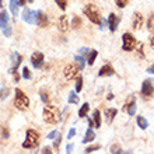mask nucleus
<instances>
[{
    "mask_svg": "<svg viewBox=\"0 0 154 154\" xmlns=\"http://www.w3.org/2000/svg\"><path fill=\"white\" fill-rule=\"evenodd\" d=\"M44 121L49 125H55L57 122H60V111L57 109L56 106L52 105H45L44 112H42Z\"/></svg>",
    "mask_w": 154,
    "mask_h": 154,
    "instance_id": "obj_1",
    "label": "nucleus"
},
{
    "mask_svg": "<svg viewBox=\"0 0 154 154\" xmlns=\"http://www.w3.org/2000/svg\"><path fill=\"white\" fill-rule=\"evenodd\" d=\"M83 11H84V14L87 16V18H88L93 24H97L100 25V23H101V13H100V10H98V7L95 6V4L93 3H88L85 4V7L83 8Z\"/></svg>",
    "mask_w": 154,
    "mask_h": 154,
    "instance_id": "obj_2",
    "label": "nucleus"
},
{
    "mask_svg": "<svg viewBox=\"0 0 154 154\" xmlns=\"http://www.w3.org/2000/svg\"><path fill=\"white\" fill-rule=\"evenodd\" d=\"M14 106L18 111H27L29 106V98L27 94L20 88H16V98H14Z\"/></svg>",
    "mask_w": 154,
    "mask_h": 154,
    "instance_id": "obj_3",
    "label": "nucleus"
},
{
    "mask_svg": "<svg viewBox=\"0 0 154 154\" xmlns=\"http://www.w3.org/2000/svg\"><path fill=\"white\" fill-rule=\"evenodd\" d=\"M39 144V134L37 130L28 129L25 133V140L23 142V147L24 149H35Z\"/></svg>",
    "mask_w": 154,
    "mask_h": 154,
    "instance_id": "obj_4",
    "label": "nucleus"
},
{
    "mask_svg": "<svg viewBox=\"0 0 154 154\" xmlns=\"http://www.w3.org/2000/svg\"><path fill=\"white\" fill-rule=\"evenodd\" d=\"M0 28H2V32H3L4 37L7 38L11 37L13 29H11L10 20H8V13L6 10H2V13H0Z\"/></svg>",
    "mask_w": 154,
    "mask_h": 154,
    "instance_id": "obj_5",
    "label": "nucleus"
},
{
    "mask_svg": "<svg viewBox=\"0 0 154 154\" xmlns=\"http://www.w3.org/2000/svg\"><path fill=\"white\" fill-rule=\"evenodd\" d=\"M136 45H137V41H136V38L130 32H125L122 35V49H123L125 52H132V51H134Z\"/></svg>",
    "mask_w": 154,
    "mask_h": 154,
    "instance_id": "obj_6",
    "label": "nucleus"
},
{
    "mask_svg": "<svg viewBox=\"0 0 154 154\" xmlns=\"http://www.w3.org/2000/svg\"><path fill=\"white\" fill-rule=\"evenodd\" d=\"M21 62H23V56L21 55H18L17 52H14L11 55V67H10V74H11L13 77H14V81L16 83H18L20 81V76H18V73H17V70H18V66L21 65Z\"/></svg>",
    "mask_w": 154,
    "mask_h": 154,
    "instance_id": "obj_7",
    "label": "nucleus"
},
{
    "mask_svg": "<svg viewBox=\"0 0 154 154\" xmlns=\"http://www.w3.org/2000/svg\"><path fill=\"white\" fill-rule=\"evenodd\" d=\"M80 72V67L77 66V63L74 62V63H70V65H67L65 67V70H63V74H65L66 80H73L74 77L77 76V73Z\"/></svg>",
    "mask_w": 154,
    "mask_h": 154,
    "instance_id": "obj_8",
    "label": "nucleus"
},
{
    "mask_svg": "<svg viewBox=\"0 0 154 154\" xmlns=\"http://www.w3.org/2000/svg\"><path fill=\"white\" fill-rule=\"evenodd\" d=\"M154 94V87H153V83L150 80H144L142 83V95L144 100H149V98L153 97Z\"/></svg>",
    "mask_w": 154,
    "mask_h": 154,
    "instance_id": "obj_9",
    "label": "nucleus"
},
{
    "mask_svg": "<svg viewBox=\"0 0 154 154\" xmlns=\"http://www.w3.org/2000/svg\"><path fill=\"white\" fill-rule=\"evenodd\" d=\"M143 23H144V18H143V14L139 11L133 13V18H132V28L134 31H137L143 27Z\"/></svg>",
    "mask_w": 154,
    "mask_h": 154,
    "instance_id": "obj_10",
    "label": "nucleus"
},
{
    "mask_svg": "<svg viewBox=\"0 0 154 154\" xmlns=\"http://www.w3.org/2000/svg\"><path fill=\"white\" fill-rule=\"evenodd\" d=\"M119 21L121 18L115 14V13H111L109 16H108V28H109L111 32H115L118 28V25H119Z\"/></svg>",
    "mask_w": 154,
    "mask_h": 154,
    "instance_id": "obj_11",
    "label": "nucleus"
},
{
    "mask_svg": "<svg viewBox=\"0 0 154 154\" xmlns=\"http://www.w3.org/2000/svg\"><path fill=\"white\" fill-rule=\"evenodd\" d=\"M31 63L35 69H41L44 65V53L42 52H34L31 56Z\"/></svg>",
    "mask_w": 154,
    "mask_h": 154,
    "instance_id": "obj_12",
    "label": "nucleus"
},
{
    "mask_svg": "<svg viewBox=\"0 0 154 154\" xmlns=\"http://www.w3.org/2000/svg\"><path fill=\"white\" fill-rule=\"evenodd\" d=\"M35 24L38 27H42V28H46L49 25V18L46 14H44L42 11H37V17H35Z\"/></svg>",
    "mask_w": 154,
    "mask_h": 154,
    "instance_id": "obj_13",
    "label": "nucleus"
},
{
    "mask_svg": "<svg viewBox=\"0 0 154 154\" xmlns=\"http://www.w3.org/2000/svg\"><path fill=\"white\" fill-rule=\"evenodd\" d=\"M123 109L128 112V114L132 116V115L136 114V98L132 95V97H129V100L126 101L125 106H123Z\"/></svg>",
    "mask_w": 154,
    "mask_h": 154,
    "instance_id": "obj_14",
    "label": "nucleus"
},
{
    "mask_svg": "<svg viewBox=\"0 0 154 154\" xmlns=\"http://www.w3.org/2000/svg\"><path fill=\"white\" fill-rule=\"evenodd\" d=\"M35 17H37V11L29 10V8H24L23 11V20L28 24H35Z\"/></svg>",
    "mask_w": 154,
    "mask_h": 154,
    "instance_id": "obj_15",
    "label": "nucleus"
},
{
    "mask_svg": "<svg viewBox=\"0 0 154 154\" xmlns=\"http://www.w3.org/2000/svg\"><path fill=\"white\" fill-rule=\"evenodd\" d=\"M57 29L60 31V32H66L67 29H69V20H67V16H60L59 17V20H57Z\"/></svg>",
    "mask_w": 154,
    "mask_h": 154,
    "instance_id": "obj_16",
    "label": "nucleus"
},
{
    "mask_svg": "<svg viewBox=\"0 0 154 154\" xmlns=\"http://www.w3.org/2000/svg\"><path fill=\"white\" fill-rule=\"evenodd\" d=\"M115 74V70L114 67L111 65H105L102 66L101 69H100V72H98V76L100 77H106V76H114Z\"/></svg>",
    "mask_w": 154,
    "mask_h": 154,
    "instance_id": "obj_17",
    "label": "nucleus"
},
{
    "mask_svg": "<svg viewBox=\"0 0 154 154\" xmlns=\"http://www.w3.org/2000/svg\"><path fill=\"white\" fill-rule=\"evenodd\" d=\"M94 139H95V133H94L93 128H90V126H88V129H87V132H85V134H84V139H83L81 142L85 144V143L94 142Z\"/></svg>",
    "mask_w": 154,
    "mask_h": 154,
    "instance_id": "obj_18",
    "label": "nucleus"
},
{
    "mask_svg": "<svg viewBox=\"0 0 154 154\" xmlns=\"http://www.w3.org/2000/svg\"><path fill=\"white\" fill-rule=\"evenodd\" d=\"M118 114V109H115V108H108V109L105 111V121L106 123H111V122L114 121V118Z\"/></svg>",
    "mask_w": 154,
    "mask_h": 154,
    "instance_id": "obj_19",
    "label": "nucleus"
},
{
    "mask_svg": "<svg viewBox=\"0 0 154 154\" xmlns=\"http://www.w3.org/2000/svg\"><path fill=\"white\" fill-rule=\"evenodd\" d=\"M93 121H94V126L95 128H101V112L98 109L93 111Z\"/></svg>",
    "mask_w": 154,
    "mask_h": 154,
    "instance_id": "obj_20",
    "label": "nucleus"
},
{
    "mask_svg": "<svg viewBox=\"0 0 154 154\" xmlns=\"http://www.w3.org/2000/svg\"><path fill=\"white\" fill-rule=\"evenodd\" d=\"M136 122H137V126L142 130H146L147 128H149V122H147V119L144 116H142V115L136 118Z\"/></svg>",
    "mask_w": 154,
    "mask_h": 154,
    "instance_id": "obj_21",
    "label": "nucleus"
},
{
    "mask_svg": "<svg viewBox=\"0 0 154 154\" xmlns=\"http://www.w3.org/2000/svg\"><path fill=\"white\" fill-rule=\"evenodd\" d=\"M18 0H10V11L14 17L18 16Z\"/></svg>",
    "mask_w": 154,
    "mask_h": 154,
    "instance_id": "obj_22",
    "label": "nucleus"
},
{
    "mask_svg": "<svg viewBox=\"0 0 154 154\" xmlns=\"http://www.w3.org/2000/svg\"><path fill=\"white\" fill-rule=\"evenodd\" d=\"M97 56H98L97 51H90V53L87 55V63H88L90 66H93L94 62H95V59H97Z\"/></svg>",
    "mask_w": 154,
    "mask_h": 154,
    "instance_id": "obj_23",
    "label": "nucleus"
},
{
    "mask_svg": "<svg viewBox=\"0 0 154 154\" xmlns=\"http://www.w3.org/2000/svg\"><path fill=\"white\" fill-rule=\"evenodd\" d=\"M88 111H90V104H88V102H85L84 105H81L80 111H79V116H80V118H85V116H87V114H88Z\"/></svg>",
    "mask_w": 154,
    "mask_h": 154,
    "instance_id": "obj_24",
    "label": "nucleus"
},
{
    "mask_svg": "<svg viewBox=\"0 0 154 154\" xmlns=\"http://www.w3.org/2000/svg\"><path fill=\"white\" fill-rule=\"evenodd\" d=\"M74 62H76L77 66L80 67V70L84 69V66H85V57H84V56H81V55H77V56H74Z\"/></svg>",
    "mask_w": 154,
    "mask_h": 154,
    "instance_id": "obj_25",
    "label": "nucleus"
},
{
    "mask_svg": "<svg viewBox=\"0 0 154 154\" xmlns=\"http://www.w3.org/2000/svg\"><path fill=\"white\" fill-rule=\"evenodd\" d=\"M67 101H69V104H74V105H76V104H79V101H80V100H79V97H77L76 91H73V93L69 94V100H67Z\"/></svg>",
    "mask_w": 154,
    "mask_h": 154,
    "instance_id": "obj_26",
    "label": "nucleus"
},
{
    "mask_svg": "<svg viewBox=\"0 0 154 154\" xmlns=\"http://www.w3.org/2000/svg\"><path fill=\"white\" fill-rule=\"evenodd\" d=\"M81 90H83V77H77L76 88H74V91H76V93H80Z\"/></svg>",
    "mask_w": 154,
    "mask_h": 154,
    "instance_id": "obj_27",
    "label": "nucleus"
},
{
    "mask_svg": "<svg viewBox=\"0 0 154 154\" xmlns=\"http://www.w3.org/2000/svg\"><path fill=\"white\" fill-rule=\"evenodd\" d=\"M147 29H149L150 32H154V14H151L149 21H147Z\"/></svg>",
    "mask_w": 154,
    "mask_h": 154,
    "instance_id": "obj_28",
    "label": "nucleus"
},
{
    "mask_svg": "<svg viewBox=\"0 0 154 154\" xmlns=\"http://www.w3.org/2000/svg\"><path fill=\"white\" fill-rule=\"evenodd\" d=\"M55 2H56L57 7L60 8V10H63V11H65L66 7H67V0H55Z\"/></svg>",
    "mask_w": 154,
    "mask_h": 154,
    "instance_id": "obj_29",
    "label": "nucleus"
},
{
    "mask_svg": "<svg viewBox=\"0 0 154 154\" xmlns=\"http://www.w3.org/2000/svg\"><path fill=\"white\" fill-rule=\"evenodd\" d=\"M72 25H73V28H80V27H81V18H80V17H79V16H74Z\"/></svg>",
    "mask_w": 154,
    "mask_h": 154,
    "instance_id": "obj_30",
    "label": "nucleus"
},
{
    "mask_svg": "<svg viewBox=\"0 0 154 154\" xmlns=\"http://www.w3.org/2000/svg\"><path fill=\"white\" fill-rule=\"evenodd\" d=\"M8 94H10V90H8V88H3V90H2V91H0V101L6 100V98L8 97Z\"/></svg>",
    "mask_w": 154,
    "mask_h": 154,
    "instance_id": "obj_31",
    "label": "nucleus"
},
{
    "mask_svg": "<svg viewBox=\"0 0 154 154\" xmlns=\"http://www.w3.org/2000/svg\"><path fill=\"white\" fill-rule=\"evenodd\" d=\"M115 3H116V6L119 8H125L128 6V3H129V0H115Z\"/></svg>",
    "mask_w": 154,
    "mask_h": 154,
    "instance_id": "obj_32",
    "label": "nucleus"
},
{
    "mask_svg": "<svg viewBox=\"0 0 154 154\" xmlns=\"http://www.w3.org/2000/svg\"><path fill=\"white\" fill-rule=\"evenodd\" d=\"M62 134H57L56 137H55V143H53V149H59V146H60V142H62Z\"/></svg>",
    "mask_w": 154,
    "mask_h": 154,
    "instance_id": "obj_33",
    "label": "nucleus"
},
{
    "mask_svg": "<svg viewBox=\"0 0 154 154\" xmlns=\"http://www.w3.org/2000/svg\"><path fill=\"white\" fill-rule=\"evenodd\" d=\"M0 130H2V137H3V139H8V137H10V132H8L7 128L2 126V128H0Z\"/></svg>",
    "mask_w": 154,
    "mask_h": 154,
    "instance_id": "obj_34",
    "label": "nucleus"
},
{
    "mask_svg": "<svg viewBox=\"0 0 154 154\" xmlns=\"http://www.w3.org/2000/svg\"><path fill=\"white\" fill-rule=\"evenodd\" d=\"M100 149H101V146H100V144H95V146H90V147H87V149H85V153H94V151L100 150Z\"/></svg>",
    "mask_w": 154,
    "mask_h": 154,
    "instance_id": "obj_35",
    "label": "nucleus"
},
{
    "mask_svg": "<svg viewBox=\"0 0 154 154\" xmlns=\"http://www.w3.org/2000/svg\"><path fill=\"white\" fill-rule=\"evenodd\" d=\"M39 95H41V100H42V102H44V104H48V102H49L48 93H46V91H41Z\"/></svg>",
    "mask_w": 154,
    "mask_h": 154,
    "instance_id": "obj_36",
    "label": "nucleus"
},
{
    "mask_svg": "<svg viewBox=\"0 0 154 154\" xmlns=\"http://www.w3.org/2000/svg\"><path fill=\"white\" fill-rule=\"evenodd\" d=\"M137 55L139 56H144V45L140 42V44H137Z\"/></svg>",
    "mask_w": 154,
    "mask_h": 154,
    "instance_id": "obj_37",
    "label": "nucleus"
},
{
    "mask_svg": "<svg viewBox=\"0 0 154 154\" xmlns=\"http://www.w3.org/2000/svg\"><path fill=\"white\" fill-rule=\"evenodd\" d=\"M23 77H24L25 80H29V79H31V72H29L28 67H24V69H23Z\"/></svg>",
    "mask_w": 154,
    "mask_h": 154,
    "instance_id": "obj_38",
    "label": "nucleus"
},
{
    "mask_svg": "<svg viewBox=\"0 0 154 154\" xmlns=\"http://www.w3.org/2000/svg\"><path fill=\"white\" fill-rule=\"evenodd\" d=\"M111 153L112 154H115V153H122V150H121V146H118V144H114V146L111 147Z\"/></svg>",
    "mask_w": 154,
    "mask_h": 154,
    "instance_id": "obj_39",
    "label": "nucleus"
},
{
    "mask_svg": "<svg viewBox=\"0 0 154 154\" xmlns=\"http://www.w3.org/2000/svg\"><path fill=\"white\" fill-rule=\"evenodd\" d=\"M88 53H90V49L88 48H81L80 49V55H81V56H87Z\"/></svg>",
    "mask_w": 154,
    "mask_h": 154,
    "instance_id": "obj_40",
    "label": "nucleus"
},
{
    "mask_svg": "<svg viewBox=\"0 0 154 154\" xmlns=\"http://www.w3.org/2000/svg\"><path fill=\"white\" fill-rule=\"evenodd\" d=\"M74 136H76V129H74V128H72V129L69 130V134H67V139H73Z\"/></svg>",
    "mask_w": 154,
    "mask_h": 154,
    "instance_id": "obj_41",
    "label": "nucleus"
},
{
    "mask_svg": "<svg viewBox=\"0 0 154 154\" xmlns=\"http://www.w3.org/2000/svg\"><path fill=\"white\" fill-rule=\"evenodd\" d=\"M56 136H57V132H56V130H52V132L48 134V139H49V140H53Z\"/></svg>",
    "mask_w": 154,
    "mask_h": 154,
    "instance_id": "obj_42",
    "label": "nucleus"
},
{
    "mask_svg": "<svg viewBox=\"0 0 154 154\" xmlns=\"http://www.w3.org/2000/svg\"><path fill=\"white\" fill-rule=\"evenodd\" d=\"M106 25H108V20H101V23H100V28H101V29H105Z\"/></svg>",
    "mask_w": 154,
    "mask_h": 154,
    "instance_id": "obj_43",
    "label": "nucleus"
},
{
    "mask_svg": "<svg viewBox=\"0 0 154 154\" xmlns=\"http://www.w3.org/2000/svg\"><path fill=\"white\" fill-rule=\"evenodd\" d=\"M73 144H67V146H66V153H72V151H73Z\"/></svg>",
    "mask_w": 154,
    "mask_h": 154,
    "instance_id": "obj_44",
    "label": "nucleus"
},
{
    "mask_svg": "<svg viewBox=\"0 0 154 154\" xmlns=\"http://www.w3.org/2000/svg\"><path fill=\"white\" fill-rule=\"evenodd\" d=\"M42 153H44V154H51V153H52V150H51L49 147H44V150H42Z\"/></svg>",
    "mask_w": 154,
    "mask_h": 154,
    "instance_id": "obj_45",
    "label": "nucleus"
},
{
    "mask_svg": "<svg viewBox=\"0 0 154 154\" xmlns=\"http://www.w3.org/2000/svg\"><path fill=\"white\" fill-rule=\"evenodd\" d=\"M147 73H150V74H154V65L150 66L149 69H147Z\"/></svg>",
    "mask_w": 154,
    "mask_h": 154,
    "instance_id": "obj_46",
    "label": "nucleus"
},
{
    "mask_svg": "<svg viewBox=\"0 0 154 154\" xmlns=\"http://www.w3.org/2000/svg\"><path fill=\"white\" fill-rule=\"evenodd\" d=\"M150 45L153 46V49H154V32H153V35L150 37Z\"/></svg>",
    "mask_w": 154,
    "mask_h": 154,
    "instance_id": "obj_47",
    "label": "nucleus"
},
{
    "mask_svg": "<svg viewBox=\"0 0 154 154\" xmlns=\"http://www.w3.org/2000/svg\"><path fill=\"white\" fill-rule=\"evenodd\" d=\"M25 2H27V0H18V4H20V6H25Z\"/></svg>",
    "mask_w": 154,
    "mask_h": 154,
    "instance_id": "obj_48",
    "label": "nucleus"
},
{
    "mask_svg": "<svg viewBox=\"0 0 154 154\" xmlns=\"http://www.w3.org/2000/svg\"><path fill=\"white\" fill-rule=\"evenodd\" d=\"M106 98H108V100H112V98H114V94H109V95H106Z\"/></svg>",
    "mask_w": 154,
    "mask_h": 154,
    "instance_id": "obj_49",
    "label": "nucleus"
},
{
    "mask_svg": "<svg viewBox=\"0 0 154 154\" xmlns=\"http://www.w3.org/2000/svg\"><path fill=\"white\" fill-rule=\"evenodd\" d=\"M0 7H3V4H2V0H0Z\"/></svg>",
    "mask_w": 154,
    "mask_h": 154,
    "instance_id": "obj_50",
    "label": "nucleus"
},
{
    "mask_svg": "<svg viewBox=\"0 0 154 154\" xmlns=\"http://www.w3.org/2000/svg\"><path fill=\"white\" fill-rule=\"evenodd\" d=\"M28 2H29V3H31V2H34V0H28Z\"/></svg>",
    "mask_w": 154,
    "mask_h": 154,
    "instance_id": "obj_51",
    "label": "nucleus"
}]
</instances>
